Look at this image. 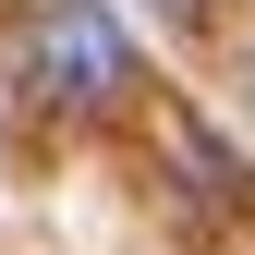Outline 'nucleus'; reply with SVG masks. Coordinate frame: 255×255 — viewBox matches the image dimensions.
<instances>
[{"mask_svg":"<svg viewBox=\"0 0 255 255\" xmlns=\"http://www.w3.org/2000/svg\"><path fill=\"white\" fill-rule=\"evenodd\" d=\"M158 12H207V0H158Z\"/></svg>","mask_w":255,"mask_h":255,"instance_id":"obj_2","label":"nucleus"},{"mask_svg":"<svg viewBox=\"0 0 255 255\" xmlns=\"http://www.w3.org/2000/svg\"><path fill=\"white\" fill-rule=\"evenodd\" d=\"M24 85H37V110H122V85H134V37L98 12V0H37L24 12Z\"/></svg>","mask_w":255,"mask_h":255,"instance_id":"obj_1","label":"nucleus"}]
</instances>
